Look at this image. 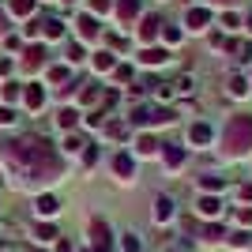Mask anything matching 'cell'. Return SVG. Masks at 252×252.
I'll use <instances>...</instances> for the list:
<instances>
[{
  "label": "cell",
  "instance_id": "obj_41",
  "mask_svg": "<svg viewBox=\"0 0 252 252\" xmlns=\"http://www.w3.org/2000/svg\"><path fill=\"white\" fill-rule=\"evenodd\" d=\"M215 4H233V0H215Z\"/></svg>",
  "mask_w": 252,
  "mask_h": 252
},
{
  "label": "cell",
  "instance_id": "obj_9",
  "mask_svg": "<svg viewBox=\"0 0 252 252\" xmlns=\"http://www.w3.org/2000/svg\"><path fill=\"white\" fill-rule=\"evenodd\" d=\"M136 15H139V0H117V19H121V27H128Z\"/></svg>",
  "mask_w": 252,
  "mask_h": 252
},
{
  "label": "cell",
  "instance_id": "obj_4",
  "mask_svg": "<svg viewBox=\"0 0 252 252\" xmlns=\"http://www.w3.org/2000/svg\"><path fill=\"white\" fill-rule=\"evenodd\" d=\"M196 215H200L203 222H215L222 215V200L219 196H196Z\"/></svg>",
  "mask_w": 252,
  "mask_h": 252
},
{
  "label": "cell",
  "instance_id": "obj_18",
  "mask_svg": "<svg viewBox=\"0 0 252 252\" xmlns=\"http://www.w3.org/2000/svg\"><path fill=\"white\" fill-rule=\"evenodd\" d=\"M200 189L207 192V196H215V192H222V189H226V181H222V177H215V173H207V177H200Z\"/></svg>",
  "mask_w": 252,
  "mask_h": 252
},
{
  "label": "cell",
  "instance_id": "obj_6",
  "mask_svg": "<svg viewBox=\"0 0 252 252\" xmlns=\"http://www.w3.org/2000/svg\"><path fill=\"white\" fill-rule=\"evenodd\" d=\"M162 166L166 169H181L185 166V151L173 147V143H162Z\"/></svg>",
  "mask_w": 252,
  "mask_h": 252
},
{
  "label": "cell",
  "instance_id": "obj_15",
  "mask_svg": "<svg viewBox=\"0 0 252 252\" xmlns=\"http://www.w3.org/2000/svg\"><path fill=\"white\" fill-rule=\"evenodd\" d=\"M158 27H162V23H158L155 15H147L143 27H139V42H155V38H158Z\"/></svg>",
  "mask_w": 252,
  "mask_h": 252
},
{
  "label": "cell",
  "instance_id": "obj_10",
  "mask_svg": "<svg viewBox=\"0 0 252 252\" xmlns=\"http://www.w3.org/2000/svg\"><path fill=\"white\" fill-rule=\"evenodd\" d=\"M75 31H79L83 42H91V38H98V19L94 15H79V19H75Z\"/></svg>",
  "mask_w": 252,
  "mask_h": 252
},
{
  "label": "cell",
  "instance_id": "obj_26",
  "mask_svg": "<svg viewBox=\"0 0 252 252\" xmlns=\"http://www.w3.org/2000/svg\"><path fill=\"white\" fill-rule=\"evenodd\" d=\"M94 68L98 72H109L113 68V53H94Z\"/></svg>",
  "mask_w": 252,
  "mask_h": 252
},
{
  "label": "cell",
  "instance_id": "obj_44",
  "mask_svg": "<svg viewBox=\"0 0 252 252\" xmlns=\"http://www.w3.org/2000/svg\"><path fill=\"white\" fill-rule=\"evenodd\" d=\"M34 252H38V249H34Z\"/></svg>",
  "mask_w": 252,
  "mask_h": 252
},
{
  "label": "cell",
  "instance_id": "obj_28",
  "mask_svg": "<svg viewBox=\"0 0 252 252\" xmlns=\"http://www.w3.org/2000/svg\"><path fill=\"white\" fill-rule=\"evenodd\" d=\"M19 94H23V87H19V83H4V91H0V98H4V102H15Z\"/></svg>",
  "mask_w": 252,
  "mask_h": 252
},
{
  "label": "cell",
  "instance_id": "obj_1",
  "mask_svg": "<svg viewBox=\"0 0 252 252\" xmlns=\"http://www.w3.org/2000/svg\"><path fill=\"white\" fill-rule=\"evenodd\" d=\"M0 155H4V162H8L15 185H23V189H31V185H45V181H61V173H64L57 151H53L45 139H38V136L11 139V143L0 147Z\"/></svg>",
  "mask_w": 252,
  "mask_h": 252
},
{
  "label": "cell",
  "instance_id": "obj_31",
  "mask_svg": "<svg viewBox=\"0 0 252 252\" xmlns=\"http://www.w3.org/2000/svg\"><path fill=\"white\" fill-rule=\"evenodd\" d=\"M162 38H166V45H177V42H181V31H177V27H166V31H162Z\"/></svg>",
  "mask_w": 252,
  "mask_h": 252
},
{
  "label": "cell",
  "instance_id": "obj_2",
  "mask_svg": "<svg viewBox=\"0 0 252 252\" xmlns=\"http://www.w3.org/2000/svg\"><path fill=\"white\" fill-rule=\"evenodd\" d=\"M252 151V113L230 117V125L222 132V155L226 158H245Z\"/></svg>",
  "mask_w": 252,
  "mask_h": 252
},
{
  "label": "cell",
  "instance_id": "obj_35",
  "mask_svg": "<svg viewBox=\"0 0 252 252\" xmlns=\"http://www.w3.org/2000/svg\"><path fill=\"white\" fill-rule=\"evenodd\" d=\"M237 222H241V226H252V207H241V211H237Z\"/></svg>",
  "mask_w": 252,
  "mask_h": 252
},
{
  "label": "cell",
  "instance_id": "obj_7",
  "mask_svg": "<svg viewBox=\"0 0 252 252\" xmlns=\"http://www.w3.org/2000/svg\"><path fill=\"white\" fill-rule=\"evenodd\" d=\"M113 173L121 181H132V173H136V162H132V155H113Z\"/></svg>",
  "mask_w": 252,
  "mask_h": 252
},
{
  "label": "cell",
  "instance_id": "obj_21",
  "mask_svg": "<svg viewBox=\"0 0 252 252\" xmlns=\"http://www.w3.org/2000/svg\"><path fill=\"white\" fill-rule=\"evenodd\" d=\"M8 11H11V15H31L34 0H8Z\"/></svg>",
  "mask_w": 252,
  "mask_h": 252
},
{
  "label": "cell",
  "instance_id": "obj_19",
  "mask_svg": "<svg viewBox=\"0 0 252 252\" xmlns=\"http://www.w3.org/2000/svg\"><path fill=\"white\" fill-rule=\"evenodd\" d=\"M121 252H143V241L136 233H121Z\"/></svg>",
  "mask_w": 252,
  "mask_h": 252
},
{
  "label": "cell",
  "instance_id": "obj_5",
  "mask_svg": "<svg viewBox=\"0 0 252 252\" xmlns=\"http://www.w3.org/2000/svg\"><path fill=\"white\" fill-rule=\"evenodd\" d=\"M151 219H155L158 226H166V222L173 219V200H169V196H158V200H155V211H151Z\"/></svg>",
  "mask_w": 252,
  "mask_h": 252
},
{
  "label": "cell",
  "instance_id": "obj_37",
  "mask_svg": "<svg viewBox=\"0 0 252 252\" xmlns=\"http://www.w3.org/2000/svg\"><path fill=\"white\" fill-rule=\"evenodd\" d=\"M113 75H117V83H128V79H132V68H117Z\"/></svg>",
  "mask_w": 252,
  "mask_h": 252
},
{
  "label": "cell",
  "instance_id": "obj_24",
  "mask_svg": "<svg viewBox=\"0 0 252 252\" xmlns=\"http://www.w3.org/2000/svg\"><path fill=\"white\" fill-rule=\"evenodd\" d=\"M57 125L61 128H75L79 125V113H75V109H61V113H57Z\"/></svg>",
  "mask_w": 252,
  "mask_h": 252
},
{
  "label": "cell",
  "instance_id": "obj_30",
  "mask_svg": "<svg viewBox=\"0 0 252 252\" xmlns=\"http://www.w3.org/2000/svg\"><path fill=\"white\" fill-rule=\"evenodd\" d=\"M64 79H68V68H61V64L49 68V83H64Z\"/></svg>",
  "mask_w": 252,
  "mask_h": 252
},
{
  "label": "cell",
  "instance_id": "obj_3",
  "mask_svg": "<svg viewBox=\"0 0 252 252\" xmlns=\"http://www.w3.org/2000/svg\"><path fill=\"white\" fill-rule=\"evenodd\" d=\"M91 252H113V233L102 219L91 222Z\"/></svg>",
  "mask_w": 252,
  "mask_h": 252
},
{
  "label": "cell",
  "instance_id": "obj_32",
  "mask_svg": "<svg viewBox=\"0 0 252 252\" xmlns=\"http://www.w3.org/2000/svg\"><path fill=\"white\" fill-rule=\"evenodd\" d=\"M222 27H226V31H237V27H241V19H237L233 11H226V15H222Z\"/></svg>",
  "mask_w": 252,
  "mask_h": 252
},
{
  "label": "cell",
  "instance_id": "obj_12",
  "mask_svg": "<svg viewBox=\"0 0 252 252\" xmlns=\"http://www.w3.org/2000/svg\"><path fill=\"white\" fill-rule=\"evenodd\" d=\"M23 102H27V109H42V105H45V91L38 83L23 87Z\"/></svg>",
  "mask_w": 252,
  "mask_h": 252
},
{
  "label": "cell",
  "instance_id": "obj_34",
  "mask_svg": "<svg viewBox=\"0 0 252 252\" xmlns=\"http://www.w3.org/2000/svg\"><path fill=\"white\" fill-rule=\"evenodd\" d=\"M109 4H113V0H91V11H94V15H105Z\"/></svg>",
  "mask_w": 252,
  "mask_h": 252
},
{
  "label": "cell",
  "instance_id": "obj_25",
  "mask_svg": "<svg viewBox=\"0 0 252 252\" xmlns=\"http://www.w3.org/2000/svg\"><path fill=\"white\" fill-rule=\"evenodd\" d=\"M34 237H38V241H57L61 233H57V226H49V222H42V226L34 230Z\"/></svg>",
  "mask_w": 252,
  "mask_h": 252
},
{
  "label": "cell",
  "instance_id": "obj_20",
  "mask_svg": "<svg viewBox=\"0 0 252 252\" xmlns=\"http://www.w3.org/2000/svg\"><path fill=\"white\" fill-rule=\"evenodd\" d=\"M155 151H158L155 139H151V136H139V143H136V155H139V158H151Z\"/></svg>",
  "mask_w": 252,
  "mask_h": 252
},
{
  "label": "cell",
  "instance_id": "obj_27",
  "mask_svg": "<svg viewBox=\"0 0 252 252\" xmlns=\"http://www.w3.org/2000/svg\"><path fill=\"white\" fill-rule=\"evenodd\" d=\"M83 147H87L83 136H68V139H64V151H68V155H79Z\"/></svg>",
  "mask_w": 252,
  "mask_h": 252
},
{
  "label": "cell",
  "instance_id": "obj_17",
  "mask_svg": "<svg viewBox=\"0 0 252 252\" xmlns=\"http://www.w3.org/2000/svg\"><path fill=\"white\" fill-rule=\"evenodd\" d=\"M226 245H230V249H252V233L249 230H237V233L226 237Z\"/></svg>",
  "mask_w": 252,
  "mask_h": 252
},
{
  "label": "cell",
  "instance_id": "obj_43",
  "mask_svg": "<svg viewBox=\"0 0 252 252\" xmlns=\"http://www.w3.org/2000/svg\"><path fill=\"white\" fill-rule=\"evenodd\" d=\"M166 252H177V249H166Z\"/></svg>",
  "mask_w": 252,
  "mask_h": 252
},
{
  "label": "cell",
  "instance_id": "obj_14",
  "mask_svg": "<svg viewBox=\"0 0 252 252\" xmlns=\"http://www.w3.org/2000/svg\"><path fill=\"white\" fill-rule=\"evenodd\" d=\"M169 53L166 49H143L139 53V64H147V68H158V64H166Z\"/></svg>",
  "mask_w": 252,
  "mask_h": 252
},
{
  "label": "cell",
  "instance_id": "obj_40",
  "mask_svg": "<svg viewBox=\"0 0 252 252\" xmlns=\"http://www.w3.org/2000/svg\"><path fill=\"white\" fill-rule=\"evenodd\" d=\"M8 31V19H4V11H0V34Z\"/></svg>",
  "mask_w": 252,
  "mask_h": 252
},
{
  "label": "cell",
  "instance_id": "obj_11",
  "mask_svg": "<svg viewBox=\"0 0 252 252\" xmlns=\"http://www.w3.org/2000/svg\"><path fill=\"white\" fill-rule=\"evenodd\" d=\"M200 237H203L207 245H219V241H226V237H230V230H226V226H219V222H207V226L200 230Z\"/></svg>",
  "mask_w": 252,
  "mask_h": 252
},
{
  "label": "cell",
  "instance_id": "obj_39",
  "mask_svg": "<svg viewBox=\"0 0 252 252\" xmlns=\"http://www.w3.org/2000/svg\"><path fill=\"white\" fill-rule=\"evenodd\" d=\"M57 252H72V245H68V241H61V245H57Z\"/></svg>",
  "mask_w": 252,
  "mask_h": 252
},
{
  "label": "cell",
  "instance_id": "obj_23",
  "mask_svg": "<svg viewBox=\"0 0 252 252\" xmlns=\"http://www.w3.org/2000/svg\"><path fill=\"white\" fill-rule=\"evenodd\" d=\"M42 34H45V38H49V42H57V38H61V34H64V27H61V23H57V19H45V23H42Z\"/></svg>",
  "mask_w": 252,
  "mask_h": 252
},
{
  "label": "cell",
  "instance_id": "obj_33",
  "mask_svg": "<svg viewBox=\"0 0 252 252\" xmlns=\"http://www.w3.org/2000/svg\"><path fill=\"white\" fill-rule=\"evenodd\" d=\"M83 57H87V53H83V45H68V61H72V64H79Z\"/></svg>",
  "mask_w": 252,
  "mask_h": 252
},
{
  "label": "cell",
  "instance_id": "obj_42",
  "mask_svg": "<svg viewBox=\"0 0 252 252\" xmlns=\"http://www.w3.org/2000/svg\"><path fill=\"white\" fill-rule=\"evenodd\" d=\"M249 31H252V15H249Z\"/></svg>",
  "mask_w": 252,
  "mask_h": 252
},
{
  "label": "cell",
  "instance_id": "obj_36",
  "mask_svg": "<svg viewBox=\"0 0 252 252\" xmlns=\"http://www.w3.org/2000/svg\"><path fill=\"white\" fill-rule=\"evenodd\" d=\"M11 121H15V113H11L8 105H0V125H11Z\"/></svg>",
  "mask_w": 252,
  "mask_h": 252
},
{
  "label": "cell",
  "instance_id": "obj_16",
  "mask_svg": "<svg viewBox=\"0 0 252 252\" xmlns=\"http://www.w3.org/2000/svg\"><path fill=\"white\" fill-rule=\"evenodd\" d=\"M189 139L196 143V147H207V143H211V128L207 125H192L189 128Z\"/></svg>",
  "mask_w": 252,
  "mask_h": 252
},
{
  "label": "cell",
  "instance_id": "obj_29",
  "mask_svg": "<svg viewBox=\"0 0 252 252\" xmlns=\"http://www.w3.org/2000/svg\"><path fill=\"white\" fill-rule=\"evenodd\" d=\"M230 94H233V98H245V94H249V87H245L241 75H237V79H230Z\"/></svg>",
  "mask_w": 252,
  "mask_h": 252
},
{
  "label": "cell",
  "instance_id": "obj_8",
  "mask_svg": "<svg viewBox=\"0 0 252 252\" xmlns=\"http://www.w3.org/2000/svg\"><path fill=\"white\" fill-rule=\"evenodd\" d=\"M185 23H189V31H207V23H211V11H207V8H189Z\"/></svg>",
  "mask_w": 252,
  "mask_h": 252
},
{
  "label": "cell",
  "instance_id": "obj_22",
  "mask_svg": "<svg viewBox=\"0 0 252 252\" xmlns=\"http://www.w3.org/2000/svg\"><path fill=\"white\" fill-rule=\"evenodd\" d=\"M42 57H45L42 45H31V49H27V61H23V64H27V68H42Z\"/></svg>",
  "mask_w": 252,
  "mask_h": 252
},
{
  "label": "cell",
  "instance_id": "obj_13",
  "mask_svg": "<svg viewBox=\"0 0 252 252\" xmlns=\"http://www.w3.org/2000/svg\"><path fill=\"white\" fill-rule=\"evenodd\" d=\"M34 211H38L42 219H53V215L61 211V203H57V196H38V200H34Z\"/></svg>",
  "mask_w": 252,
  "mask_h": 252
},
{
  "label": "cell",
  "instance_id": "obj_38",
  "mask_svg": "<svg viewBox=\"0 0 252 252\" xmlns=\"http://www.w3.org/2000/svg\"><path fill=\"white\" fill-rule=\"evenodd\" d=\"M241 200H245V203H252V185H241Z\"/></svg>",
  "mask_w": 252,
  "mask_h": 252
}]
</instances>
